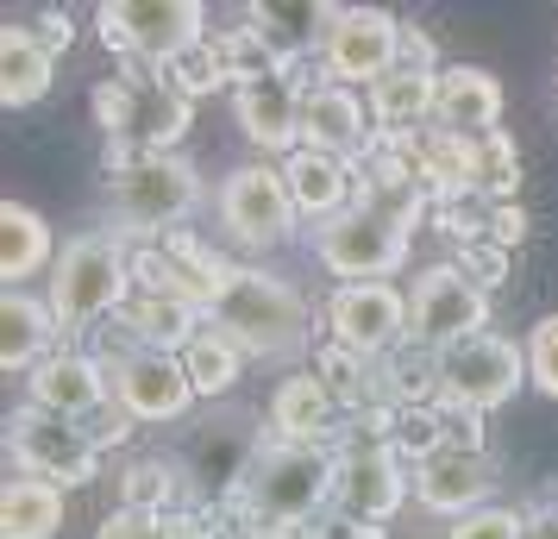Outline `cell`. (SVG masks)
Here are the masks:
<instances>
[{
    "label": "cell",
    "mask_w": 558,
    "mask_h": 539,
    "mask_svg": "<svg viewBox=\"0 0 558 539\" xmlns=\"http://www.w3.org/2000/svg\"><path fill=\"white\" fill-rule=\"evenodd\" d=\"M163 76L177 82L189 101H202V95H214V88H227V82H232V63H227V45H220V32H207L195 51H182L177 63L163 70Z\"/></svg>",
    "instance_id": "cell-34"
},
{
    "label": "cell",
    "mask_w": 558,
    "mask_h": 539,
    "mask_svg": "<svg viewBox=\"0 0 558 539\" xmlns=\"http://www.w3.org/2000/svg\"><path fill=\"white\" fill-rule=\"evenodd\" d=\"M82 427H88V439H95L101 452H113V445H126V439H132V420H126L120 408H113V402H107L101 414H88Z\"/></svg>",
    "instance_id": "cell-41"
},
{
    "label": "cell",
    "mask_w": 558,
    "mask_h": 539,
    "mask_svg": "<svg viewBox=\"0 0 558 539\" xmlns=\"http://www.w3.org/2000/svg\"><path fill=\"white\" fill-rule=\"evenodd\" d=\"M101 38L120 57L170 70L182 51H195L207 38V7L202 0H113L101 7Z\"/></svg>",
    "instance_id": "cell-11"
},
{
    "label": "cell",
    "mask_w": 558,
    "mask_h": 539,
    "mask_svg": "<svg viewBox=\"0 0 558 539\" xmlns=\"http://www.w3.org/2000/svg\"><path fill=\"white\" fill-rule=\"evenodd\" d=\"M408 495H414V464L396 458L389 445H345L339 452V495H332L339 514H352L364 527H383Z\"/></svg>",
    "instance_id": "cell-16"
},
{
    "label": "cell",
    "mask_w": 558,
    "mask_h": 539,
    "mask_svg": "<svg viewBox=\"0 0 558 539\" xmlns=\"http://www.w3.org/2000/svg\"><path fill=\"white\" fill-rule=\"evenodd\" d=\"M232 120L257 151H302V88L295 76H264L232 88Z\"/></svg>",
    "instance_id": "cell-19"
},
{
    "label": "cell",
    "mask_w": 558,
    "mask_h": 539,
    "mask_svg": "<svg viewBox=\"0 0 558 539\" xmlns=\"http://www.w3.org/2000/svg\"><path fill=\"white\" fill-rule=\"evenodd\" d=\"M7 458H13L20 477H38V483L57 489H88L101 477V445L88 439V427L32 408V402L7 414Z\"/></svg>",
    "instance_id": "cell-7"
},
{
    "label": "cell",
    "mask_w": 558,
    "mask_h": 539,
    "mask_svg": "<svg viewBox=\"0 0 558 539\" xmlns=\"http://www.w3.org/2000/svg\"><path fill=\"white\" fill-rule=\"evenodd\" d=\"M458 264H464V277H471V283H483V289H496L508 277V252H502V245H464V252H458Z\"/></svg>",
    "instance_id": "cell-38"
},
{
    "label": "cell",
    "mask_w": 558,
    "mask_h": 539,
    "mask_svg": "<svg viewBox=\"0 0 558 539\" xmlns=\"http://www.w3.org/2000/svg\"><path fill=\"white\" fill-rule=\"evenodd\" d=\"M332 389L314 377V370H295V377H282L277 395H270V433L289 439V445H327L332 439Z\"/></svg>",
    "instance_id": "cell-24"
},
{
    "label": "cell",
    "mask_w": 558,
    "mask_h": 539,
    "mask_svg": "<svg viewBox=\"0 0 558 539\" xmlns=\"http://www.w3.org/2000/svg\"><path fill=\"white\" fill-rule=\"evenodd\" d=\"M63 489L38 477H13L0 489V539H57L63 534Z\"/></svg>",
    "instance_id": "cell-29"
},
{
    "label": "cell",
    "mask_w": 558,
    "mask_h": 539,
    "mask_svg": "<svg viewBox=\"0 0 558 539\" xmlns=\"http://www.w3.org/2000/svg\"><path fill=\"white\" fill-rule=\"evenodd\" d=\"M327 13L332 7H320V0H307V7L302 0H257V7H245V26H252L289 70H302V57L320 51Z\"/></svg>",
    "instance_id": "cell-26"
},
{
    "label": "cell",
    "mask_w": 558,
    "mask_h": 539,
    "mask_svg": "<svg viewBox=\"0 0 558 539\" xmlns=\"http://www.w3.org/2000/svg\"><path fill=\"white\" fill-rule=\"evenodd\" d=\"M521 539H558V502H539V509H527V520H521Z\"/></svg>",
    "instance_id": "cell-44"
},
{
    "label": "cell",
    "mask_w": 558,
    "mask_h": 539,
    "mask_svg": "<svg viewBox=\"0 0 558 539\" xmlns=\"http://www.w3.org/2000/svg\"><path fill=\"white\" fill-rule=\"evenodd\" d=\"M339 495V452L332 445H289L270 433L257 452L245 489L232 495V527H282L302 534L307 520H320Z\"/></svg>",
    "instance_id": "cell-2"
},
{
    "label": "cell",
    "mask_w": 558,
    "mask_h": 539,
    "mask_svg": "<svg viewBox=\"0 0 558 539\" xmlns=\"http://www.w3.org/2000/svg\"><path fill=\"white\" fill-rule=\"evenodd\" d=\"M402 63L408 70H439V63H433V38L421 26H402Z\"/></svg>",
    "instance_id": "cell-43"
},
{
    "label": "cell",
    "mask_w": 558,
    "mask_h": 539,
    "mask_svg": "<svg viewBox=\"0 0 558 539\" xmlns=\"http://www.w3.org/2000/svg\"><path fill=\"white\" fill-rule=\"evenodd\" d=\"M452 445V427H446V408L439 402H414V408H396V427H389V452L408 464H427L433 452Z\"/></svg>",
    "instance_id": "cell-33"
},
{
    "label": "cell",
    "mask_w": 558,
    "mask_h": 539,
    "mask_svg": "<svg viewBox=\"0 0 558 539\" xmlns=\"http://www.w3.org/2000/svg\"><path fill=\"white\" fill-rule=\"evenodd\" d=\"M45 264H51V226L26 201H7L0 207V277H7V289H20Z\"/></svg>",
    "instance_id": "cell-31"
},
{
    "label": "cell",
    "mask_w": 558,
    "mask_h": 539,
    "mask_svg": "<svg viewBox=\"0 0 558 539\" xmlns=\"http://www.w3.org/2000/svg\"><path fill=\"white\" fill-rule=\"evenodd\" d=\"M26 32H32V38H38V45H45L51 57H63V51H70V38H76V26H70V13H63V7L38 13V20H32Z\"/></svg>",
    "instance_id": "cell-40"
},
{
    "label": "cell",
    "mask_w": 558,
    "mask_h": 539,
    "mask_svg": "<svg viewBox=\"0 0 558 539\" xmlns=\"http://www.w3.org/2000/svg\"><path fill=\"white\" fill-rule=\"evenodd\" d=\"M120 327H126L145 352H189L195 339H202L207 314L189 308V302H177V295H151V289H132V302L120 308Z\"/></svg>",
    "instance_id": "cell-25"
},
{
    "label": "cell",
    "mask_w": 558,
    "mask_h": 539,
    "mask_svg": "<svg viewBox=\"0 0 558 539\" xmlns=\"http://www.w3.org/2000/svg\"><path fill=\"white\" fill-rule=\"evenodd\" d=\"M527 383L558 402V314H546L527 333Z\"/></svg>",
    "instance_id": "cell-35"
},
{
    "label": "cell",
    "mask_w": 558,
    "mask_h": 539,
    "mask_svg": "<svg viewBox=\"0 0 558 539\" xmlns=\"http://www.w3.org/2000/svg\"><path fill=\"white\" fill-rule=\"evenodd\" d=\"M195 207H202V170L182 151L107 163V220H113L107 232H120V238L163 245L170 232H182Z\"/></svg>",
    "instance_id": "cell-4"
},
{
    "label": "cell",
    "mask_w": 558,
    "mask_h": 539,
    "mask_svg": "<svg viewBox=\"0 0 558 539\" xmlns=\"http://www.w3.org/2000/svg\"><path fill=\"white\" fill-rule=\"evenodd\" d=\"M364 101H371L377 132H389V138L427 132L433 113H439V70H408V63H396V70H389Z\"/></svg>",
    "instance_id": "cell-23"
},
{
    "label": "cell",
    "mask_w": 558,
    "mask_h": 539,
    "mask_svg": "<svg viewBox=\"0 0 558 539\" xmlns=\"http://www.w3.org/2000/svg\"><path fill=\"white\" fill-rule=\"evenodd\" d=\"M521 520H527V509H496V502H489V509L452 520L446 539H521Z\"/></svg>",
    "instance_id": "cell-36"
},
{
    "label": "cell",
    "mask_w": 558,
    "mask_h": 539,
    "mask_svg": "<svg viewBox=\"0 0 558 539\" xmlns=\"http://www.w3.org/2000/svg\"><path fill=\"white\" fill-rule=\"evenodd\" d=\"M51 82H57V57L26 26H0V101L32 107L51 95Z\"/></svg>",
    "instance_id": "cell-28"
},
{
    "label": "cell",
    "mask_w": 558,
    "mask_h": 539,
    "mask_svg": "<svg viewBox=\"0 0 558 539\" xmlns=\"http://www.w3.org/2000/svg\"><path fill=\"white\" fill-rule=\"evenodd\" d=\"M132 302V252L120 232H76L51 264V314L63 333H95Z\"/></svg>",
    "instance_id": "cell-5"
},
{
    "label": "cell",
    "mask_w": 558,
    "mask_h": 539,
    "mask_svg": "<svg viewBox=\"0 0 558 539\" xmlns=\"http://www.w3.org/2000/svg\"><path fill=\"white\" fill-rule=\"evenodd\" d=\"M177 502L189 509V477H182L177 452H145L120 470V509L145 514H177Z\"/></svg>",
    "instance_id": "cell-30"
},
{
    "label": "cell",
    "mask_w": 558,
    "mask_h": 539,
    "mask_svg": "<svg viewBox=\"0 0 558 539\" xmlns=\"http://www.w3.org/2000/svg\"><path fill=\"white\" fill-rule=\"evenodd\" d=\"M270 445V433H257L252 414H214V420H202V427H189V439H182V477H189V509H232V495L245 489V477H252L257 452Z\"/></svg>",
    "instance_id": "cell-6"
},
{
    "label": "cell",
    "mask_w": 558,
    "mask_h": 539,
    "mask_svg": "<svg viewBox=\"0 0 558 539\" xmlns=\"http://www.w3.org/2000/svg\"><path fill=\"white\" fill-rule=\"evenodd\" d=\"M496 483H502V464L489 452H464V445H446L427 464H414V502L439 520H464V514L489 509Z\"/></svg>",
    "instance_id": "cell-17"
},
{
    "label": "cell",
    "mask_w": 558,
    "mask_h": 539,
    "mask_svg": "<svg viewBox=\"0 0 558 539\" xmlns=\"http://www.w3.org/2000/svg\"><path fill=\"white\" fill-rule=\"evenodd\" d=\"M489 238H496V245H521V238H527V213H521V207L514 201H496V232H489Z\"/></svg>",
    "instance_id": "cell-42"
},
{
    "label": "cell",
    "mask_w": 558,
    "mask_h": 539,
    "mask_svg": "<svg viewBox=\"0 0 558 539\" xmlns=\"http://www.w3.org/2000/svg\"><path fill=\"white\" fill-rule=\"evenodd\" d=\"M51 339H63L51 302H38L26 289L0 295V364L7 370H38V364L51 358Z\"/></svg>",
    "instance_id": "cell-27"
},
{
    "label": "cell",
    "mask_w": 558,
    "mask_h": 539,
    "mask_svg": "<svg viewBox=\"0 0 558 539\" xmlns=\"http://www.w3.org/2000/svg\"><path fill=\"white\" fill-rule=\"evenodd\" d=\"M227 539H302V534H282V527H232Z\"/></svg>",
    "instance_id": "cell-45"
},
{
    "label": "cell",
    "mask_w": 558,
    "mask_h": 539,
    "mask_svg": "<svg viewBox=\"0 0 558 539\" xmlns=\"http://www.w3.org/2000/svg\"><path fill=\"white\" fill-rule=\"evenodd\" d=\"M302 145L307 151H327L339 163H364L371 145H377V120H371V101L357 88H339V82H320L302 95Z\"/></svg>",
    "instance_id": "cell-18"
},
{
    "label": "cell",
    "mask_w": 558,
    "mask_h": 539,
    "mask_svg": "<svg viewBox=\"0 0 558 539\" xmlns=\"http://www.w3.org/2000/svg\"><path fill=\"white\" fill-rule=\"evenodd\" d=\"M26 402L45 414H63V420H88L113 402V389H107V370L88 352H51L26 377Z\"/></svg>",
    "instance_id": "cell-20"
},
{
    "label": "cell",
    "mask_w": 558,
    "mask_h": 539,
    "mask_svg": "<svg viewBox=\"0 0 558 539\" xmlns=\"http://www.w3.org/2000/svg\"><path fill=\"white\" fill-rule=\"evenodd\" d=\"M302 539H383V534H377V527H364V520H352V514L327 509L320 520H307V527H302Z\"/></svg>",
    "instance_id": "cell-39"
},
{
    "label": "cell",
    "mask_w": 558,
    "mask_h": 539,
    "mask_svg": "<svg viewBox=\"0 0 558 539\" xmlns=\"http://www.w3.org/2000/svg\"><path fill=\"white\" fill-rule=\"evenodd\" d=\"M207 327L227 333L245 358H289V352H307L314 314H307V295L295 283L252 270V264H232L214 308H207Z\"/></svg>",
    "instance_id": "cell-3"
},
{
    "label": "cell",
    "mask_w": 558,
    "mask_h": 539,
    "mask_svg": "<svg viewBox=\"0 0 558 539\" xmlns=\"http://www.w3.org/2000/svg\"><path fill=\"white\" fill-rule=\"evenodd\" d=\"M88 107H95V126L107 132V163L177 151L189 120H195V101L163 70L138 63V57H120V70L95 82Z\"/></svg>",
    "instance_id": "cell-1"
},
{
    "label": "cell",
    "mask_w": 558,
    "mask_h": 539,
    "mask_svg": "<svg viewBox=\"0 0 558 539\" xmlns=\"http://www.w3.org/2000/svg\"><path fill=\"white\" fill-rule=\"evenodd\" d=\"M433 126L452 132V138H496L502 132V82L477 70V63H452V70H439V113H433Z\"/></svg>",
    "instance_id": "cell-21"
},
{
    "label": "cell",
    "mask_w": 558,
    "mask_h": 539,
    "mask_svg": "<svg viewBox=\"0 0 558 539\" xmlns=\"http://www.w3.org/2000/svg\"><path fill=\"white\" fill-rule=\"evenodd\" d=\"M327 339L364 364L408 345V295L396 283H339L327 302Z\"/></svg>",
    "instance_id": "cell-14"
},
{
    "label": "cell",
    "mask_w": 558,
    "mask_h": 539,
    "mask_svg": "<svg viewBox=\"0 0 558 539\" xmlns=\"http://www.w3.org/2000/svg\"><path fill=\"white\" fill-rule=\"evenodd\" d=\"M489 333V289L464 277V264H427L408 289V339L421 352H452L458 339Z\"/></svg>",
    "instance_id": "cell-10"
},
{
    "label": "cell",
    "mask_w": 558,
    "mask_h": 539,
    "mask_svg": "<svg viewBox=\"0 0 558 539\" xmlns=\"http://www.w3.org/2000/svg\"><path fill=\"white\" fill-rule=\"evenodd\" d=\"M314 63H320V82L377 88V82L402 63V20L383 13V7H332Z\"/></svg>",
    "instance_id": "cell-9"
},
{
    "label": "cell",
    "mask_w": 558,
    "mask_h": 539,
    "mask_svg": "<svg viewBox=\"0 0 558 539\" xmlns=\"http://www.w3.org/2000/svg\"><path fill=\"white\" fill-rule=\"evenodd\" d=\"M95 539H170V514H145V509H113L95 527Z\"/></svg>",
    "instance_id": "cell-37"
},
{
    "label": "cell",
    "mask_w": 558,
    "mask_h": 539,
    "mask_svg": "<svg viewBox=\"0 0 558 539\" xmlns=\"http://www.w3.org/2000/svg\"><path fill=\"white\" fill-rule=\"evenodd\" d=\"M182 364H189V383H195V395H227L232 383H239V370H245V352L232 345L227 333H214V327H202V339L182 352Z\"/></svg>",
    "instance_id": "cell-32"
},
{
    "label": "cell",
    "mask_w": 558,
    "mask_h": 539,
    "mask_svg": "<svg viewBox=\"0 0 558 539\" xmlns=\"http://www.w3.org/2000/svg\"><path fill=\"white\" fill-rule=\"evenodd\" d=\"M527 383V345H514L508 333H477L458 339L452 352H439V408L458 414H496L508 408Z\"/></svg>",
    "instance_id": "cell-8"
},
{
    "label": "cell",
    "mask_w": 558,
    "mask_h": 539,
    "mask_svg": "<svg viewBox=\"0 0 558 539\" xmlns=\"http://www.w3.org/2000/svg\"><path fill=\"white\" fill-rule=\"evenodd\" d=\"M282 182H289V201L302 220H332V213H345L357 201V163H339L327 151H289L282 157Z\"/></svg>",
    "instance_id": "cell-22"
},
{
    "label": "cell",
    "mask_w": 558,
    "mask_h": 539,
    "mask_svg": "<svg viewBox=\"0 0 558 539\" xmlns=\"http://www.w3.org/2000/svg\"><path fill=\"white\" fill-rule=\"evenodd\" d=\"M214 213H220V226H227L239 245H252V252L282 245V238L295 232V220H302L277 163H239V170H227V176H220V195H214Z\"/></svg>",
    "instance_id": "cell-13"
},
{
    "label": "cell",
    "mask_w": 558,
    "mask_h": 539,
    "mask_svg": "<svg viewBox=\"0 0 558 539\" xmlns=\"http://www.w3.org/2000/svg\"><path fill=\"white\" fill-rule=\"evenodd\" d=\"M314 257L339 283H389V270L408 264V232L371 207H345L314 226Z\"/></svg>",
    "instance_id": "cell-12"
},
{
    "label": "cell",
    "mask_w": 558,
    "mask_h": 539,
    "mask_svg": "<svg viewBox=\"0 0 558 539\" xmlns=\"http://www.w3.org/2000/svg\"><path fill=\"white\" fill-rule=\"evenodd\" d=\"M107 389L132 427H170L195 408V383H189V364L177 352H132L126 364L107 370Z\"/></svg>",
    "instance_id": "cell-15"
}]
</instances>
